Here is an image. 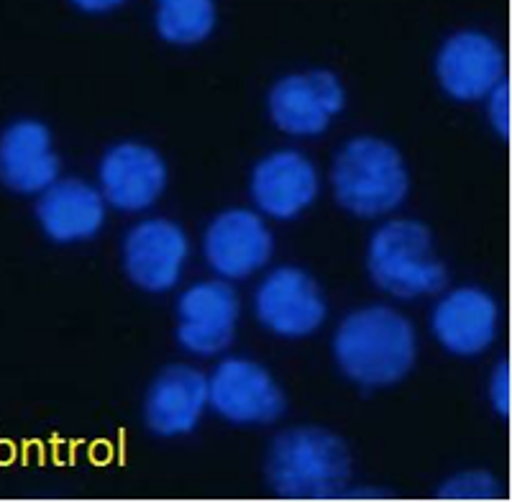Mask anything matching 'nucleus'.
<instances>
[{
	"instance_id": "obj_17",
	"label": "nucleus",
	"mask_w": 512,
	"mask_h": 502,
	"mask_svg": "<svg viewBox=\"0 0 512 502\" xmlns=\"http://www.w3.org/2000/svg\"><path fill=\"white\" fill-rule=\"evenodd\" d=\"M41 231L57 244L88 241L105 223V198L98 187L80 177L54 180L36 200Z\"/></svg>"
},
{
	"instance_id": "obj_2",
	"label": "nucleus",
	"mask_w": 512,
	"mask_h": 502,
	"mask_svg": "<svg viewBox=\"0 0 512 502\" xmlns=\"http://www.w3.org/2000/svg\"><path fill=\"white\" fill-rule=\"evenodd\" d=\"M267 479L274 495L287 500H338L349 490L351 454L336 433L290 428L272 441Z\"/></svg>"
},
{
	"instance_id": "obj_21",
	"label": "nucleus",
	"mask_w": 512,
	"mask_h": 502,
	"mask_svg": "<svg viewBox=\"0 0 512 502\" xmlns=\"http://www.w3.org/2000/svg\"><path fill=\"white\" fill-rule=\"evenodd\" d=\"M489 403L500 415H510L512 403V387H510V362L502 359L495 367L492 377H489Z\"/></svg>"
},
{
	"instance_id": "obj_1",
	"label": "nucleus",
	"mask_w": 512,
	"mask_h": 502,
	"mask_svg": "<svg viewBox=\"0 0 512 502\" xmlns=\"http://www.w3.org/2000/svg\"><path fill=\"white\" fill-rule=\"evenodd\" d=\"M418 336L400 310L369 305L338 326L333 357L341 372L361 387H390L413 369Z\"/></svg>"
},
{
	"instance_id": "obj_19",
	"label": "nucleus",
	"mask_w": 512,
	"mask_h": 502,
	"mask_svg": "<svg viewBox=\"0 0 512 502\" xmlns=\"http://www.w3.org/2000/svg\"><path fill=\"white\" fill-rule=\"evenodd\" d=\"M505 495L502 485L489 472L482 469H472V472L454 474L451 479H446L441 487H438L436 497L438 500H500Z\"/></svg>"
},
{
	"instance_id": "obj_15",
	"label": "nucleus",
	"mask_w": 512,
	"mask_h": 502,
	"mask_svg": "<svg viewBox=\"0 0 512 502\" xmlns=\"http://www.w3.org/2000/svg\"><path fill=\"white\" fill-rule=\"evenodd\" d=\"M52 131L34 118H21L0 134V182L18 195H39L59 180Z\"/></svg>"
},
{
	"instance_id": "obj_14",
	"label": "nucleus",
	"mask_w": 512,
	"mask_h": 502,
	"mask_svg": "<svg viewBox=\"0 0 512 502\" xmlns=\"http://www.w3.org/2000/svg\"><path fill=\"white\" fill-rule=\"evenodd\" d=\"M431 326L443 349L459 357H477L495 344L500 308L489 292L459 287L438 300Z\"/></svg>"
},
{
	"instance_id": "obj_16",
	"label": "nucleus",
	"mask_w": 512,
	"mask_h": 502,
	"mask_svg": "<svg viewBox=\"0 0 512 502\" xmlns=\"http://www.w3.org/2000/svg\"><path fill=\"white\" fill-rule=\"evenodd\" d=\"M208 408V380L205 374L187 364L162 369L146 392L144 418L149 431L175 438L195 431Z\"/></svg>"
},
{
	"instance_id": "obj_9",
	"label": "nucleus",
	"mask_w": 512,
	"mask_h": 502,
	"mask_svg": "<svg viewBox=\"0 0 512 502\" xmlns=\"http://www.w3.org/2000/svg\"><path fill=\"white\" fill-rule=\"evenodd\" d=\"M190 241L175 221L149 218L128 231L123 241V267L136 287L167 292L180 282Z\"/></svg>"
},
{
	"instance_id": "obj_22",
	"label": "nucleus",
	"mask_w": 512,
	"mask_h": 502,
	"mask_svg": "<svg viewBox=\"0 0 512 502\" xmlns=\"http://www.w3.org/2000/svg\"><path fill=\"white\" fill-rule=\"evenodd\" d=\"M70 3L75 8H80L82 13H93V16H98V13L116 11V8H121L126 0H70Z\"/></svg>"
},
{
	"instance_id": "obj_7",
	"label": "nucleus",
	"mask_w": 512,
	"mask_h": 502,
	"mask_svg": "<svg viewBox=\"0 0 512 502\" xmlns=\"http://www.w3.org/2000/svg\"><path fill=\"white\" fill-rule=\"evenodd\" d=\"M344 85L333 72L313 70L282 77L269 93V116L290 136H318L344 111Z\"/></svg>"
},
{
	"instance_id": "obj_13",
	"label": "nucleus",
	"mask_w": 512,
	"mask_h": 502,
	"mask_svg": "<svg viewBox=\"0 0 512 502\" xmlns=\"http://www.w3.org/2000/svg\"><path fill=\"white\" fill-rule=\"evenodd\" d=\"M320 180L315 164L295 149H282L264 157L251 175V198L269 218L290 221L318 198Z\"/></svg>"
},
{
	"instance_id": "obj_5",
	"label": "nucleus",
	"mask_w": 512,
	"mask_h": 502,
	"mask_svg": "<svg viewBox=\"0 0 512 502\" xmlns=\"http://www.w3.org/2000/svg\"><path fill=\"white\" fill-rule=\"evenodd\" d=\"M285 392L262 364L223 359L208 380V408L233 426H267L285 413Z\"/></svg>"
},
{
	"instance_id": "obj_18",
	"label": "nucleus",
	"mask_w": 512,
	"mask_h": 502,
	"mask_svg": "<svg viewBox=\"0 0 512 502\" xmlns=\"http://www.w3.org/2000/svg\"><path fill=\"white\" fill-rule=\"evenodd\" d=\"M218 24L216 0H157L154 26L159 36L177 47L208 39Z\"/></svg>"
},
{
	"instance_id": "obj_10",
	"label": "nucleus",
	"mask_w": 512,
	"mask_h": 502,
	"mask_svg": "<svg viewBox=\"0 0 512 502\" xmlns=\"http://www.w3.org/2000/svg\"><path fill=\"white\" fill-rule=\"evenodd\" d=\"M167 164L157 149L136 141L108 149L100 162V193L105 203L123 213H141L162 198Z\"/></svg>"
},
{
	"instance_id": "obj_11",
	"label": "nucleus",
	"mask_w": 512,
	"mask_h": 502,
	"mask_svg": "<svg viewBox=\"0 0 512 502\" xmlns=\"http://www.w3.org/2000/svg\"><path fill=\"white\" fill-rule=\"evenodd\" d=\"M436 75L454 100H484L497 82L505 80V52L482 31H459L448 36L438 52Z\"/></svg>"
},
{
	"instance_id": "obj_3",
	"label": "nucleus",
	"mask_w": 512,
	"mask_h": 502,
	"mask_svg": "<svg viewBox=\"0 0 512 502\" xmlns=\"http://www.w3.org/2000/svg\"><path fill=\"white\" fill-rule=\"evenodd\" d=\"M331 180L338 205L359 218H379L397 211L410 190L402 154L374 136L351 139L338 152Z\"/></svg>"
},
{
	"instance_id": "obj_6",
	"label": "nucleus",
	"mask_w": 512,
	"mask_h": 502,
	"mask_svg": "<svg viewBox=\"0 0 512 502\" xmlns=\"http://www.w3.org/2000/svg\"><path fill=\"white\" fill-rule=\"evenodd\" d=\"M254 313L267 331L282 339H303L326 321V298L318 282L297 267H277L254 295Z\"/></svg>"
},
{
	"instance_id": "obj_20",
	"label": "nucleus",
	"mask_w": 512,
	"mask_h": 502,
	"mask_svg": "<svg viewBox=\"0 0 512 502\" xmlns=\"http://www.w3.org/2000/svg\"><path fill=\"white\" fill-rule=\"evenodd\" d=\"M487 116L500 139H510V82L500 80L487 93Z\"/></svg>"
},
{
	"instance_id": "obj_12",
	"label": "nucleus",
	"mask_w": 512,
	"mask_h": 502,
	"mask_svg": "<svg viewBox=\"0 0 512 502\" xmlns=\"http://www.w3.org/2000/svg\"><path fill=\"white\" fill-rule=\"evenodd\" d=\"M203 246L216 275L223 280H244L269 262L274 239L259 213L233 208L210 223Z\"/></svg>"
},
{
	"instance_id": "obj_8",
	"label": "nucleus",
	"mask_w": 512,
	"mask_h": 502,
	"mask_svg": "<svg viewBox=\"0 0 512 502\" xmlns=\"http://www.w3.org/2000/svg\"><path fill=\"white\" fill-rule=\"evenodd\" d=\"M239 323V295L228 282L187 287L177 303V341L195 357H216L231 346Z\"/></svg>"
},
{
	"instance_id": "obj_4",
	"label": "nucleus",
	"mask_w": 512,
	"mask_h": 502,
	"mask_svg": "<svg viewBox=\"0 0 512 502\" xmlns=\"http://www.w3.org/2000/svg\"><path fill=\"white\" fill-rule=\"evenodd\" d=\"M374 285L392 298L413 300L446 287V267L433 254V236L420 221L397 218L374 231L367 251Z\"/></svg>"
}]
</instances>
